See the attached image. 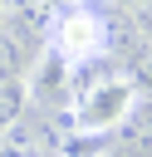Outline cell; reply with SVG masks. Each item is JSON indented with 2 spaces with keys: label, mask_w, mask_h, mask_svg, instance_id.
I'll return each mask as SVG.
<instances>
[{
  "label": "cell",
  "mask_w": 152,
  "mask_h": 157,
  "mask_svg": "<svg viewBox=\"0 0 152 157\" xmlns=\"http://www.w3.org/2000/svg\"><path fill=\"white\" fill-rule=\"evenodd\" d=\"M137 98H142L137 78H127V74H108V78L88 83L83 98H74V108H69V128H74L78 137H108V132L127 128V118L137 113Z\"/></svg>",
  "instance_id": "cell-1"
},
{
  "label": "cell",
  "mask_w": 152,
  "mask_h": 157,
  "mask_svg": "<svg viewBox=\"0 0 152 157\" xmlns=\"http://www.w3.org/2000/svg\"><path fill=\"white\" fill-rule=\"evenodd\" d=\"M108 39H113V29H108V20H103L93 5H69V10L54 15L49 29H44V49H49L69 74L98 64V59L108 54Z\"/></svg>",
  "instance_id": "cell-2"
},
{
  "label": "cell",
  "mask_w": 152,
  "mask_h": 157,
  "mask_svg": "<svg viewBox=\"0 0 152 157\" xmlns=\"http://www.w3.org/2000/svg\"><path fill=\"white\" fill-rule=\"evenodd\" d=\"M44 15H39V0H0V25H10V29H29V25H39Z\"/></svg>",
  "instance_id": "cell-3"
},
{
  "label": "cell",
  "mask_w": 152,
  "mask_h": 157,
  "mask_svg": "<svg viewBox=\"0 0 152 157\" xmlns=\"http://www.w3.org/2000/svg\"><path fill=\"white\" fill-rule=\"evenodd\" d=\"M25 113V88L20 83H0V132H10Z\"/></svg>",
  "instance_id": "cell-4"
},
{
  "label": "cell",
  "mask_w": 152,
  "mask_h": 157,
  "mask_svg": "<svg viewBox=\"0 0 152 157\" xmlns=\"http://www.w3.org/2000/svg\"><path fill=\"white\" fill-rule=\"evenodd\" d=\"M142 25H147V44H152V10H142Z\"/></svg>",
  "instance_id": "cell-5"
},
{
  "label": "cell",
  "mask_w": 152,
  "mask_h": 157,
  "mask_svg": "<svg viewBox=\"0 0 152 157\" xmlns=\"http://www.w3.org/2000/svg\"><path fill=\"white\" fill-rule=\"evenodd\" d=\"M78 5H93V0H78Z\"/></svg>",
  "instance_id": "cell-6"
}]
</instances>
